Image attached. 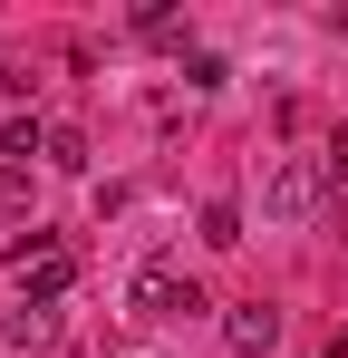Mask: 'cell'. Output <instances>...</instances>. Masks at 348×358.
<instances>
[{
  "label": "cell",
  "instance_id": "7",
  "mask_svg": "<svg viewBox=\"0 0 348 358\" xmlns=\"http://www.w3.org/2000/svg\"><path fill=\"white\" fill-rule=\"evenodd\" d=\"M203 242H213V252H232V242H242V203H232V194H213V203H203Z\"/></svg>",
  "mask_w": 348,
  "mask_h": 358
},
{
  "label": "cell",
  "instance_id": "9",
  "mask_svg": "<svg viewBox=\"0 0 348 358\" xmlns=\"http://www.w3.org/2000/svg\"><path fill=\"white\" fill-rule=\"evenodd\" d=\"M49 165H68V175H87V136H78V126H49Z\"/></svg>",
  "mask_w": 348,
  "mask_h": 358
},
{
  "label": "cell",
  "instance_id": "4",
  "mask_svg": "<svg viewBox=\"0 0 348 358\" xmlns=\"http://www.w3.org/2000/svg\"><path fill=\"white\" fill-rule=\"evenodd\" d=\"M223 339H232V358H271L281 349V310H261V300H242L223 320Z\"/></svg>",
  "mask_w": 348,
  "mask_h": 358
},
{
  "label": "cell",
  "instance_id": "2",
  "mask_svg": "<svg viewBox=\"0 0 348 358\" xmlns=\"http://www.w3.org/2000/svg\"><path fill=\"white\" fill-rule=\"evenodd\" d=\"M10 262H20V300H39V310H58L68 281H78V252L49 242V233H20V242H10Z\"/></svg>",
  "mask_w": 348,
  "mask_h": 358
},
{
  "label": "cell",
  "instance_id": "3",
  "mask_svg": "<svg viewBox=\"0 0 348 358\" xmlns=\"http://www.w3.org/2000/svg\"><path fill=\"white\" fill-rule=\"evenodd\" d=\"M136 310H155V320H184V310H203V291L184 281V262H145V271H136Z\"/></svg>",
  "mask_w": 348,
  "mask_h": 358
},
{
  "label": "cell",
  "instance_id": "5",
  "mask_svg": "<svg viewBox=\"0 0 348 358\" xmlns=\"http://www.w3.org/2000/svg\"><path fill=\"white\" fill-rule=\"evenodd\" d=\"M29 155H49V126H39V117H10V126H0V165H29Z\"/></svg>",
  "mask_w": 348,
  "mask_h": 358
},
{
  "label": "cell",
  "instance_id": "10",
  "mask_svg": "<svg viewBox=\"0 0 348 358\" xmlns=\"http://www.w3.org/2000/svg\"><path fill=\"white\" fill-rule=\"evenodd\" d=\"M329 358H348V329H339V339H329Z\"/></svg>",
  "mask_w": 348,
  "mask_h": 358
},
{
  "label": "cell",
  "instance_id": "6",
  "mask_svg": "<svg viewBox=\"0 0 348 358\" xmlns=\"http://www.w3.org/2000/svg\"><path fill=\"white\" fill-rule=\"evenodd\" d=\"M49 339H58V310L20 300V310H10V349H49Z\"/></svg>",
  "mask_w": 348,
  "mask_h": 358
},
{
  "label": "cell",
  "instance_id": "1",
  "mask_svg": "<svg viewBox=\"0 0 348 358\" xmlns=\"http://www.w3.org/2000/svg\"><path fill=\"white\" fill-rule=\"evenodd\" d=\"M329 155H281V165H271V184H261V213H271V223H310V213H319V203H329Z\"/></svg>",
  "mask_w": 348,
  "mask_h": 358
},
{
  "label": "cell",
  "instance_id": "8",
  "mask_svg": "<svg viewBox=\"0 0 348 358\" xmlns=\"http://www.w3.org/2000/svg\"><path fill=\"white\" fill-rule=\"evenodd\" d=\"M184 87L213 97V87H223V59H213V49H184Z\"/></svg>",
  "mask_w": 348,
  "mask_h": 358
}]
</instances>
